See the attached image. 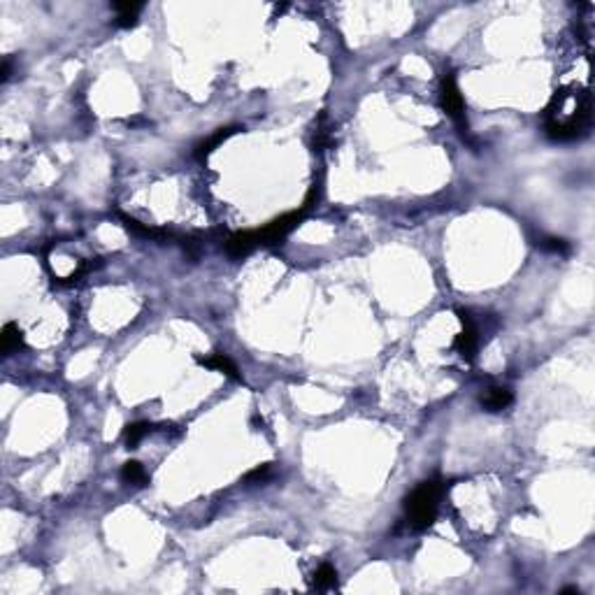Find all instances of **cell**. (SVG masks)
Listing matches in <instances>:
<instances>
[{
	"mask_svg": "<svg viewBox=\"0 0 595 595\" xmlns=\"http://www.w3.org/2000/svg\"><path fill=\"white\" fill-rule=\"evenodd\" d=\"M591 124V105L588 98L581 100L574 93L558 91L551 105L546 107V135L556 142L577 140Z\"/></svg>",
	"mask_w": 595,
	"mask_h": 595,
	"instance_id": "cell-1",
	"label": "cell"
},
{
	"mask_svg": "<svg viewBox=\"0 0 595 595\" xmlns=\"http://www.w3.org/2000/svg\"><path fill=\"white\" fill-rule=\"evenodd\" d=\"M439 496H442V482L439 479H425L409 493L405 500V514L407 523L414 530H425L435 523Z\"/></svg>",
	"mask_w": 595,
	"mask_h": 595,
	"instance_id": "cell-2",
	"label": "cell"
},
{
	"mask_svg": "<svg viewBox=\"0 0 595 595\" xmlns=\"http://www.w3.org/2000/svg\"><path fill=\"white\" fill-rule=\"evenodd\" d=\"M442 107L444 112L454 119L461 133H468V117H465V100L461 96V89L456 84V77L451 72H444L442 77Z\"/></svg>",
	"mask_w": 595,
	"mask_h": 595,
	"instance_id": "cell-3",
	"label": "cell"
},
{
	"mask_svg": "<svg viewBox=\"0 0 595 595\" xmlns=\"http://www.w3.org/2000/svg\"><path fill=\"white\" fill-rule=\"evenodd\" d=\"M302 216H305V209H300V212H288V214H282L279 219L270 221L266 228H261L259 233V240L261 245H279V242L286 238V235L293 231V228L298 226V223L302 221Z\"/></svg>",
	"mask_w": 595,
	"mask_h": 595,
	"instance_id": "cell-4",
	"label": "cell"
},
{
	"mask_svg": "<svg viewBox=\"0 0 595 595\" xmlns=\"http://www.w3.org/2000/svg\"><path fill=\"white\" fill-rule=\"evenodd\" d=\"M458 321H461L463 330L456 337V349L461 351V356L470 363V361H475V356H477L479 330L475 326V321H472V316L468 312H463V309H458Z\"/></svg>",
	"mask_w": 595,
	"mask_h": 595,
	"instance_id": "cell-5",
	"label": "cell"
},
{
	"mask_svg": "<svg viewBox=\"0 0 595 595\" xmlns=\"http://www.w3.org/2000/svg\"><path fill=\"white\" fill-rule=\"evenodd\" d=\"M259 245H261V240H259V233L256 231L235 233L226 242V254L231 256V259H245V256L252 254Z\"/></svg>",
	"mask_w": 595,
	"mask_h": 595,
	"instance_id": "cell-6",
	"label": "cell"
},
{
	"mask_svg": "<svg viewBox=\"0 0 595 595\" xmlns=\"http://www.w3.org/2000/svg\"><path fill=\"white\" fill-rule=\"evenodd\" d=\"M479 400H482V407L486 411H503L514 402V396H512V391L505 386H491L484 391Z\"/></svg>",
	"mask_w": 595,
	"mask_h": 595,
	"instance_id": "cell-7",
	"label": "cell"
},
{
	"mask_svg": "<svg viewBox=\"0 0 595 595\" xmlns=\"http://www.w3.org/2000/svg\"><path fill=\"white\" fill-rule=\"evenodd\" d=\"M195 361H198V363L202 365V368H209V370L223 372V375H226V377H231V380H238V382H240V372H238V368H235V363H233L228 356H223V354L195 356Z\"/></svg>",
	"mask_w": 595,
	"mask_h": 595,
	"instance_id": "cell-8",
	"label": "cell"
},
{
	"mask_svg": "<svg viewBox=\"0 0 595 595\" xmlns=\"http://www.w3.org/2000/svg\"><path fill=\"white\" fill-rule=\"evenodd\" d=\"M240 131V126H226V128H219V131H216L212 138H207V140H202L198 147H195V158L198 161H205L209 154L214 152L216 147L221 145V142H226L228 138H231V135H235Z\"/></svg>",
	"mask_w": 595,
	"mask_h": 595,
	"instance_id": "cell-9",
	"label": "cell"
},
{
	"mask_svg": "<svg viewBox=\"0 0 595 595\" xmlns=\"http://www.w3.org/2000/svg\"><path fill=\"white\" fill-rule=\"evenodd\" d=\"M112 10L117 12V24L119 28H131L138 24V15L142 10L140 3H112Z\"/></svg>",
	"mask_w": 595,
	"mask_h": 595,
	"instance_id": "cell-10",
	"label": "cell"
},
{
	"mask_svg": "<svg viewBox=\"0 0 595 595\" xmlns=\"http://www.w3.org/2000/svg\"><path fill=\"white\" fill-rule=\"evenodd\" d=\"M0 349H3L5 356H12L15 351H19L24 347V333L19 330L17 323H8V326L3 328V337H0Z\"/></svg>",
	"mask_w": 595,
	"mask_h": 595,
	"instance_id": "cell-11",
	"label": "cell"
},
{
	"mask_svg": "<svg viewBox=\"0 0 595 595\" xmlns=\"http://www.w3.org/2000/svg\"><path fill=\"white\" fill-rule=\"evenodd\" d=\"M121 221H124V226L128 228V231H133V233H138V235H145V238H154V240H165V238H170V233H168V231L145 226V223H140L138 219H133V216L121 214Z\"/></svg>",
	"mask_w": 595,
	"mask_h": 595,
	"instance_id": "cell-12",
	"label": "cell"
},
{
	"mask_svg": "<svg viewBox=\"0 0 595 595\" xmlns=\"http://www.w3.org/2000/svg\"><path fill=\"white\" fill-rule=\"evenodd\" d=\"M149 430H152V425H149L147 421L128 423L126 430H124V442H126L128 449H135V446L142 442V437L149 435Z\"/></svg>",
	"mask_w": 595,
	"mask_h": 595,
	"instance_id": "cell-13",
	"label": "cell"
},
{
	"mask_svg": "<svg viewBox=\"0 0 595 595\" xmlns=\"http://www.w3.org/2000/svg\"><path fill=\"white\" fill-rule=\"evenodd\" d=\"M121 479H124V482H128V484L142 486V484L147 482V472H145V468H142L138 461H128V463L124 465V470H121Z\"/></svg>",
	"mask_w": 595,
	"mask_h": 595,
	"instance_id": "cell-14",
	"label": "cell"
},
{
	"mask_svg": "<svg viewBox=\"0 0 595 595\" xmlns=\"http://www.w3.org/2000/svg\"><path fill=\"white\" fill-rule=\"evenodd\" d=\"M337 581V572H335V567L333 565H328V563H323L319 570L314 572V588H330Z\"/></svg>",
	"mask_w": 595,
	"mask_h": 595,
	"instance_id": "cell-15",
	"label": "cell"
},
{
	"mask_svg": "<svg viewBox=\"0 0 595 595\" xmlns=\"http://www.w3.org/2000/svg\"><path fill=\"white\" fill-rule=\"evenodd\" d=\"M539 247H542L544 252L560 254V256H565L567 252H570V245H567L565 240H560V238H544L542 242H539Z\"/></svg>",
	"mask_w": 595,
	"mask_h": 595,
	"instance_id": "cell-16",
	"label": "cell"
},
{
	"mask_svg": "<svg viewBox=\"0 0 595 595\" xmlns=\"http://www.w3.org/2000/svg\"><path fill=\"white\" fill-rule=\"evenodd\" d=\"M270 477V463H266V465H259V468H254L252 472H247V477H245V482H266V479Z\"/></svg>",
	"mask_w": 595,
	"mask_h": 595,
	"instance_id": "cell-17",
	"label": "cell"
},
{
	"mask_svg": "<svg viewBox=\"0 0 595 595\" xmlns=\"http://www.w3.org/2000/svg\"><path fill=\"white\" fill-rule=\"evenodd\" d=\"M0 79H3V82H8L10 79V58L3 60V74H0Z\"/></svg>",
	"mask_w": 595,
	"mask_h": 595,
	"instance_id": "cell-18",
	"label": "cell"
}]
</instances>
